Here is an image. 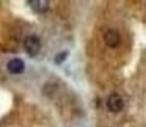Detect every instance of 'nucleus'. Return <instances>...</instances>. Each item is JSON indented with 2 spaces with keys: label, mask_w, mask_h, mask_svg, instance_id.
<instances>
[{
  "label": "nucleus",
  "mask_w": 146,
  "mask_h": 127,
  "mask_svg": "<svg viewBox=\"0 0 146 127\" xmlns=\"http://www.w3.org/2000/svg\"><path fill=\"white\" fill-rule=\"evenodd\" d=\"M7 67H8V71H10L11 74H21V72H24V69H25V64H24V61L21 60V58H13V60L8 61Z\"/></svg>",
  "instance_id": "nucleus-4"
},
{
  "label": "nucleus",
  "mask_w": 146,
  "mask_h": 127,
  "mask_svg": "<svg viewBox=\"0 0 146 127\" xmlns=\"http://www.w3.org/2000/svg\"><path fill=\"white\" fill-rule=\"evenodd\" d=\"M104 41H105V44H107L108 47H116V46L119 44V41H121L119 33H118L116 30H113V28L107 30L105 35H104Z\"/></svg>",
  "instance_id": "nucleus-3"
},
{
  "label": "nucleus",
  "mask_w": 146,
  "mask_h": 127,
  "mask_svg": "<svg viewBox=\"0 0 146 127\" xmlns=\"http://www.w3.org/2000/svg\"><path fill=\"white\" fill-rule=\"evenodd\" d=\"M24 49H25V52L30 57H36L39 54V50H41V39L35 35L27 36L25 41H24Z\"/></svg>",
  "instance_id": "nucleus-1"
},
{
  "label": "nucleus",
  "mask_w": 146,
  "mask_h": 127,
  "mask_svg": "<svg viewBox=\"0 0 146 127\" xmlns=\"http://www.w3.org/2000/svg\"><path fill=\"white\" fill-rule=\"evenodd\" d=\"M29 3L32 5V8L36 11V13H44V11H47L49 5H50L47 0H30Z\"/></svg>",
  "instance_id": "nucleus-5"
},
{
  "label": "nucleus",
  "mask_w": 146,
  "mask_h": 127,
  "mask_svg": "<svg viewBox=\"0 0 146 127\" xmlns=\"http://www.w3.org/2000/svg\"><path fill=\"white\" fill-rule=\"evenodd\" d=\"M66 57H68V52H61V54H58L57 57H55V63L57 64L63 63V61L66 60Z\"/></svg>",
  "instance_id": "nucleus-6"
},
{
  "label": "nucleus",
  "mask_w": 146,
  "mask_h": 127,
  "mask_svg": "<svg viewBox=\"0 0 146 127\" xmlns=\"http://www.w3.org/2000/svg\"><path fill=\"white\" fill-rule=\"evenodd\" d=\"M124 107V102H123V97H121L119 94H116V93H113V94L108 96L107 99V108L111 111V113H118V111H121Z\"/></svg>",
  "instance_id": "nucleus-2"
}]
</instances>
